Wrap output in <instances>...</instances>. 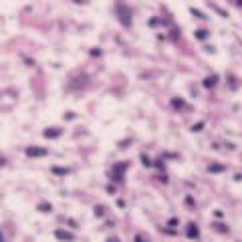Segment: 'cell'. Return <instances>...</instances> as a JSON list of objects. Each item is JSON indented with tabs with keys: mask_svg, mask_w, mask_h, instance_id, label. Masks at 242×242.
Segmentation results:
<instances>
[{
	"mask_svg": "<svg viewBox=\"0 0 242 242\" xmlns=\"http://www.w3.org/2000/svg\"><path fill=\"white\" fill-rule=\"evenodd\" d=\"M115 10H117V16H119V22L123 24V26H131V10H129L123 2H117L115 4Z\"/></svg>",
	"mask_w": 242,
	"mask_h": 242,
	"instance_id": "cell-1",
	"label": "cell"
},
{
	"mask_svg": "<svg viewBox=\"0 0 242 242\" xmlns=\"http://www.w3.org/2000/svg\"><path fill=\"white\" fill-rule=\"evenodd\" d=\"M127 161H123V163H115L113 166V174H111V180H123V172H125V169H127Z\"/></svg>",
	"mask_w": 242,
	"mask_h": 242,
	"instance_id": "cell-2",
	"label": "cell"
},
{
	"mask_svg": "<svg viewBox=\"0 0 242 242\" xmlns=\"http://www.w3.org/2000/svg\"><path fill=\"white\" fill-rule=\"evenodd\" d=\"M24 154L28 155V157H45V155L48 154V149L47 147H26L24 149Z\"/></svg>",
	"mask_w": 242,
	"mask_h": 242,
	"instance_id": "cell-3",
	"label": "cell"
},
{
	"mask_svg": "<svg viewBox=\"0 0 242 242\" xmlns=\"http://www.w3.org/2000/svg\"><path fill=\"white\" fill-rule=\"evenodd\" d=\"M54 236H57L59 240H65V242H73V240H75V236L71 234V232H67V230H60V228L54 230Z\"/></svg>",
	"mask_w": 242,
	"mask_h": 242,
	"instance_id": "cell-4",
	"label": "cell"
},
{
	"mask_svg": "<svg viewBox=\"0 0 242 242\" xmlns=\"http://www.w3.org/2000/svg\"><path fill=\"white\" fill-rule=\"evenodd\" d=\"M60 133H63V129H59V127H51V129H45V131H42V135H45L47 139H57Z\"/></svg>",
	"mask_w": 242,
	"mask_h": 242,
	"instance_id": "cell-5",
	"label": "cell"
},
{
	"mask_svg": "<svg viewBox=\"0 0 242 242\" xmlns=\"http://www.w3.org/2000/svg\"><path fill=\"white\" fill-rule=\"evenodd\" d=\"M186 236H188V238H200V230H198V226H196V224H188Z\"/></svg>",
	"mask_w": 242,
	"mask_h": 242,
	"instance_id": "cell-6",
	"label": "cell"
},
{
	"mask_svg": "<svg viewBox=\"0 0 242 242\" xmlns=\"http://www.w3.org/2000/svg\"><path fill=\"white\" fill-rule=\"evenodd\" d=\"M216 83H218V75H210V77H206V79L202 81V85H204L206 89L216 87Z\"/></svg>",
	"mask_w": 242,
	"mask_h": 242,
	"instance_id": "cell-7",
	"label": "cell"
},
{
	"mask_svg": "<svg viewBox=\"0 0 242 242\" xmlns=\"http://www.w3.org/2000/svg\"><path fill=\"white\" fill-rule=\"evenodd\" d=\"M208 172L210 174H222V172H226V166L224 163H210Z\"/></svg>",
	"mask_w": 242,
	"mask_h": 242,
	"instance_id": "cell-8",
	"label": "cell"
},
{
	"mask_svg": "<svg viewBox=\"0 0 242 242\" xmlns=\"http://www.w3.org/2000/svg\"><path fill=\"white\" fill-rule=\"evenodd\" d=\"M51 172H53L54 175H69V174H71V169H69V168H60V166H53Z\"/></svg>",
	"mask_w": 242,
	"mask_h": 242,
	"instance_id": "cell-9",
	"label": "cell"
},
{
	"mask_svg": "<svg viewBox=\"0 0 242 242\" xmlns=\"http://www.w3.org/2000/svg\"><path fill=\"white\" fill-rule=\"evenodd\" d=\"M208 30H206V28H198V30H196V39H198V40H206V39H208Z\"/></svg>",
	"mask_w": 242,
	"mask_h": 242,
	"instance_id": "cell-10",
	"label": "cell"
},
{
	"mask_svg": "<svg viewBox=\"0 0 242 242\" xmlns=\"http://www.w3.org/2000/svg\"><path fill=\"white\" fill-rule=\"evenodd\" d=\"M36 210H39V212H51V210H53V206L42 202V204H39V206H36Z\"/></svg>",
	"mask_w": 242,
	"mask_h": 242,
	"instance_id": "cell-11",
	"label": "cell"
},
{
	"mask_svg": "<svg viewBox=\"0 0 242 242\" xmlns=\"http://www.w3.org/2000/svg\"><path fill=\"white\" fill-rule=\"evenodd\" d=\"M141 163H143L145 168H151V166H154V161L149 160V157H147V155H145V154H141Z\"/></svg>",
	"mask_w": 242,
	"mask_h": 242,
	"instance_id": "cell-12",
	"label": "cell"
},
{
	"mask_svg": "<svg viewBox=\"0 0 242 242\" xmlns=\"http://www.w3.org/2000/svg\"><path fill=\"white\" fill-rule=\"evenodd\" d=\"M172 105H174V107H178V109H184V107H186L184 99H172Z\"/></svg>",
	"mask_w": 242,
	"mask_h": 242,
	"instance_id": "cell-13",
	"label": "cell"
},
{
	"mask_svg": "<svg viewBox=\"0 0 242 242\" xmlns=\"http://www.w3.org/2000/svg\"><path fill=\"white\" fill-rule=\"evenodd\" d=\"M214 228L218 230V232H226V234H228V226H226V224H220V222H216Z\"/></svg>",
	"mask_w": 242,
	"mask_h": 242,
	"instance_id": "cell-14",
	"label": "cell"
},
{
	"mask_svg": "<svg viewBox=\"0 0 242 242\" xmlns=\"http://www.w3.org/2000/svg\"><path fill=\"white\" fill-rule=\"evenodd\" d=\"M95 216H97V218H101V216L105 214V208H103V206H95V212H93Z\"/></svg>",
	"mask_w": 242,
	"mask_h": 242,
	"instance_id": "cell-15",
	"label": "cell"
},
{
	"mask_svg": "<svg viewBox=\"0 0 242 242\" xmlns=\"http://www.w3.org/2000/svg\"><path fill=\"white\" fill-rule=\"evenodd\" d=\"M202 129H204V121H198L196 125H192V131H196V133H198V131H202Z\"/></svg>",
	"mask_w": 242,
	"mask_h": 242,
	"instance_id": "cell-16",
	"label": "cell"
},
{
	"mask_svg": "<svg viewBox=\"0 0 242 242\" xmlns=\"http://www.w3.org/2000/svg\"><path fill=\"white\" fill-rule=\"evenodd\" d=\"M210 8H214V10H216V12H218V14H220V16H224V18H226V16H228V14H226V12H224V10H222V8H220V6H216V4H210Z\"/></svg>",
	"mask_w": 242,
	"mask_h": 242,
	"instance_id": "cell-17",
	"label": "cell"
},
{
	"mask_svg": "<svg viewBox=\"0 0 242 242\" xmlns=\"http://www.w3.org/2000/svg\"><path fill=\"white\" fill-rule=\"evenodd\" d=\"M190 12H192V14H194V16H196V18H206V16H204V14H202V12H200V10H196V8H190Z\"/></svg>",
	"mask_w": 242,
	"mask_h": 242,
	"instance_id": "cell-18",
	"label": "cell"
},
{
	"mask_svg": "<svg viewBox=\"0 0 242 242\" xmlns=\"http://www.w3.org/2000/svg\"><path fill=\"white\" fill-rule=\"evenodd\" d=\"M186 204H188V206H196V200L192 196H186Z\"/></svg>",
	"mask_w": 242,
	"mask_h": 242,
	"instance_id": "cell-19",
	"label": "cell"
},
{
	"mask_svg": "<svg viewBox=\"0 0 242 242\" xmlns=\"http://www.w3.org/2000/svg\"><path fill=\"white\" fill-rule=\"evenodd\" d=\"M154 166H155L157 169H163V160H155V161H154Z\"/></svg>",
	"mask_w": 242,
	"mask_h": 242,
	"instance_id": "cell-20",
	"label": "cell"
},
{
	"mask_svg": "<svg viewBox=\"0 0 242 242\" xmlns=\"http://www.w3.org/2000/svg\"><path fill=\"white\" fill-rule=\"evenodd\" d=\"M178 224V218H169V222H168V226H175Z\"/></svg>",
	"mask_w": 242,
	"mask_h": 242,
	"instance_id": "cell-21",
	"label": "cell"
},
{
	"mask_svg": "<svg viewBox=\"0 0 242 242\" xmlns=\"http://www.w3.org/2000/svg\"><path fill=\"white\" fill-rule=\"evenodd\" d=\"M234 180H236V182H242V174H236V175H234Z\"/></svg>",
	"mask_w": 242,
	"mask_h": 242,
	"instance_id": "cell-22",
	"label": "cell"
},
{
	"mask_svg": "<svg viewBox=\"0 0 242 242\" xmlns=\"http://www.w3.org/2000/svg\"><path fill=\"white\" fill-rule=\"evenodd\" d=\"M135 242H143V238H141V236H135Z\"/></svg>",
	"mask_w": 242,
	"mask_h": 242,
	"instance_id": "cell-23",
	"label": "cell"
},
{
	"mask_svg": "<svg viewBox=\"0 0 242 242\" xmlns=\"http://www.w3.org/2000/svg\"><path fill=\"white\" fill-rule=\"evenodd\" d=\"M107 242H117V240H115V238H109V240Z\"/></svg>",
	"mask_w": 242,
	"mask_h": 242,
	"instance_id": "cell-24",
	"label": "cell"
}]
</instances>
